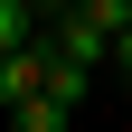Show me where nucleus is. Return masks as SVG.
<instances>
[{
  "label": "nucleus",
  "mask_w": 132,
  "mask_h": 132,
  "mask_svg": "<svg viewBox=\"0 0 132 132\" xmlns=\"http://www.w3.org/2000/svg\"><path fill=\"white\" fill-rule=\"evenodd\" d=\"M38 85H57V47H47V38H19V47H0V104L19 113Z\"/></svg>",
  "instance_id": "f257e3e1"
},
{
  "label": "nucleus",
  "mask_w": 132,
  "mask_h": 132,
  "mask_svg": "<svg viewBox=\"0 0 132 132\" xmlns=\"http://www.w3.org/2000/svg\"><path fill=\"white\" fill-rule=\"evenodd\" d=\"M113 76H123V94H132V28L113 38Z\"/></svg>",
  "instance_id": "20e7f679"
},
{
  "label": "nucleus",
  "mask_w": 132,
  "mask_h": 132,
  "mask_svg": "<svg viewBox=\"0 0 132 132\" xmlns=\"http://www.w3.org/2000/svg\"><path fill=\"white\" fill-rule=\"evenodd\" d=\"M66 123H76V94H57V85H38L19 104V132H66Z\"/></svg>",
  "instance_id": "f03ea898"
},
{
  "label": "nucleus",
  "mask_w": 132,
  "mask_h": 132,
  "mask_svg": "<svg viewBox=\"0 0 132 132\" xmlns=\"http://www.w3.org/2000/svg\"><path fill=\"white\" fill-rule=\"evenodd\" d=\"M28 38V0H0V47H19Z\"/></svg>",
  "instance_id": "7ed1b4c3"
}]
</instances>
